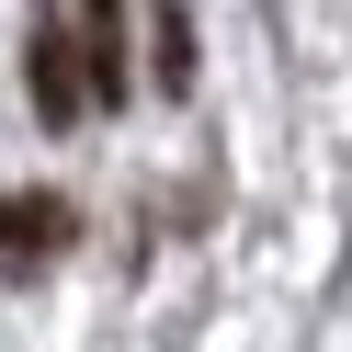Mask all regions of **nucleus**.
<instances>
[{
  "instance_id": "obj_3",
  "label": "nucleus",
  "mask_w": 352,
  "mask_h": 352,
  "mask_svg": "<svg viewBox=\"0 0 352 352\" xmlns=\"http://www.w3.org/2000/svg\"><path fill=\"white\" fill-rule=\"evenodd\" d=\"M80 69H91V102H125V0H69Z\"/></svg>"
},
{
  "instance_id": "obj_1",
  "label": "nucleus",
  "mask_w": 352,
  "mask_h": 352,
  "mask_svg": "<svg viewBox=\"0 0 352 352\" xmlns=\"http://www.w3.org/2000/svg\"><path fill=\"white\" fill-rule=\"evenodd\" d=\"M23 91H34L46 125H80V114H91V69H80V34L69 23H34L23 34Z\"/></svg>"
},
{
  "instance_id": "obj_4",
  "label": "nucleus",
  "mask_w": 352,
  "mask_h": 352,
  "mask_svg": "<svg viewBox=\"0 0 352 352\" xmlns=\"http://www.w3.org/2000/svg\"><path fill=\"white\" fill-rule=\"evenodd\" d=\"M148 46H160V91H193V23H182V0L148 12Z\"/></svg>"
},
{
  "instance_id": "obj_2",
  "label": "nucleus",
  "mask_w": 352,
  "mask_h": 352,
  "mask_svg": "<svg viewBox=\"0 0 352 352\" xmlns=\"http://www.w3.org/2000/svg\"><path fill=\"white\" fill-rule=\"evenodd\" d=\"M80 239V216H69V193H0V261H12V273H46L57 250H69Z\"/></svg>"
}]
</instances>
